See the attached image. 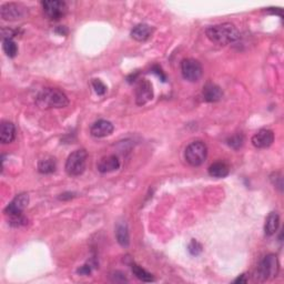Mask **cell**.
I'll return each instance as SVG.
<instances>
[{"instance_id": "3957f363", "label": "cell", "mask_w": 284, "mask_h": 284, "mask_svg": "<svg viewBox=\"0 0 284 284\" xmlns=\"http://www.w3.org/2000/svg\"><path fill=\"white\" fill-rule=\"evenodd\" d=\"M87 158H88V154H87V151L85 149H79L72 152V154L68 157L64 165L65 172L68 173V176L70 177L81 176L86 170Z\"/></svg>"}, {"instance_id": "484cf974", "label": "cell", "mask_w": 284, "mask_h": 284, "mask_svg": "<svg viewBox=\"0 0 284 284\" xmlns=\"http://www.w3.org/2000/svg\"><path fill=\"white\" fill-rule=\"evenodd\" d=\"M189 252L192 255H199L202 252V246L198 241H195V240H192L189 244Z\"/></svg>"}, {"instance_id": "4fadbf2b", "label": "cell", "mask_w": 284, "mask_h": 284, "mask_svg": "<svg viewBox=\"0 0 284 284\" xmlns=\"http://www.w3.org/2000/svg\"><path fill=\"white\" fill-rule=\"evenodd\" d=\"M98 170L101 173H109L112 171H116L120 168V160L117 156H107L101 158V160L98 162Z\"/></svg>"}, {"instance_id": "9c48e42d", "label": "cell", "mask_w": 284, "mask_h": 284, "mask_svg": "<svg viewBox=\"0 0 284 284\" xmlns=\"http://www.w3.org/2000/svg\"><path fill=\"white\" fill-rule=\"evenodd\" d=\"M152 98H154V90L150 82L146 79L140 80L135 89V102L138 106H143L152 100Z\"/></svg>"}, {"instance_id": "ffe728a7", "label": "cell", "mask_w": 284, "mask_h": 284, "mask_svg": "<svg viewBox=\"0 0 284 284\" xmlns=\"http://www.w3.org/2000/svg\"><path fill=\"white\" fill-rule=\"evenodd\" d=\"M131 270H132V273L135 275V278L139 279L140 281L147 282V283L155 281L154 275H152L150 272H148L147 270L141 268V266L138 264L131 265Z\"/></svg>"}, {"instance_id": "83f0119b", "label": "cell", "mask_w": 284, "mask_h": 284, "mask_svg": "<svg viewBox=\"0 0 284 284\" xmlns=\"http://www.w3.org/2000/svg\"><path fill=\"white\" fill-rule=\"evenodd\" d=\"M247 281H248L247 275L242 274V275H240L238 279L234 280V283H247Z\"/></svg>"}, {"instance_id": "5bb4252c", "label": "cell", "mask_w": 284, "mask_h": 284, "mask_svg": "<svg viewBox=\"0 0 284 284\" xmlns=\"http://www.w3.org/2000/svg\"><path fill=\"white\" fill-rule=\"evenodd\" d=\"M203 99L207 102H217L223 97V91L215 84H207L203 87Z\"/></svg>"}, {"instance_id": "603a6c76", "label": "cell", "mask_w": 284, "mask_h": 284, "mask_svg": "<svg viewBox=\"0 0 284 284\" xmlns=\"http://www.w3.org/2000/svg\"><path fill=\"white\" fill-rule=\"evenodd\" d=\"M228 141V145L233 148V149H239V148H241L243 146V141H244V138L242 134H234V135H231V137L226 140Z\"/></svg>"}, {"instance_id": "52a82bcc", "label": "cell", "mask_w": 284, "mask_h": 284, "mask_svg": "<svg viewBox=\"0 0 284 284\" xmlns=\"http://www.w3.org/2000/svg\"><path fill=\"white\" fill-rule=\"evenodd\" d=\"M43 11L46 16L51 20H59L67 14V3L59 0H47L42 2Z\"/></svg>"}, {"instance_id": "e0dca14e", "label": "cell", "mask_w": 284, "mask_h": 284, "mask_svg": "<svg viewBox=\"0 0 284 284\" xmlns=\"http://www.w3.org/2000/svg\"><path fill=\"white\" fill-rule=\"evenodd\" d=\"M116 238L118 243L120 244L121 247L126 248L129 247L130 244V235H129V230L128 225L125 221L118 222L116 226Z\"/></svg>"}, {"instance_id": "ba28073f", "label": "cell", "mask_w": 284, "mask_h": 284, "mask_svg": "<svg viewBox=\"0 0 284 284\" xmlns=\"http://www.w3.org/2000/svg\"><path fill=\"white\" fill-rule=\"evenodd\" d=\"M0 14H1V18L3 20L7 21H15L23 19L24 17L28 14L27 8L25 6L20 5V3H15V2H9L2 5L1 10H0Z\"/></svg>"}, {"instance_id": "d4e9b609", "label": "cell", "mask_w": 284, "mask_h": 284, "mask_svg": "<svg viewBox=\"0 0 284 284\" xmlns=\"http://www.w3.org/2000/svg\"><path fill=\"white\" fill-rule=\"evenodd\" d=\"M93 87H94V89L95 91V94L99 95H102L106 94V91H107V87L104 86L103 82L101 80H99V79H94L93 82Z\"/></svg>"}, {"instance_id": "5b68a950", "label": "cell", "mask_w": 284, "mask_h": 284, "mask_svg": "<svg viewBox=\"0 0 284 284\" xmlns=\"http://www.w3.org/2000/svg\"><path fill=\"white\" fill-rule=\"evenodd\" d=\"M279 260L278 256L275 254H269L264 256V259L261 261V263L259 265V269H257V274H259V278L262 281H265V280L274 279L279 273Z\"/></svg>"}, {"instance_id": "4316f807", "label": "cell", "mask_w": 284, "mask_h": 284, "mask_svg": "<svg viewBox=\"0 0 284 284\" xmlns=\"http://www.w3.org/2000/svg\"><path fill=\"white\" fill-rule=\"evenodd\" d=\"M78 273L79 274H82V275H88L91 273V268H90V265H84V266H81V268L78 270Z\"/></svg>"}, {"instance_id": "2e32d148", "label": "cell", "mask_w": 284, "mask_h": 284, "mask_svg": "<svg viewBox=\"0 0 284 284\" xmlns=\"http://www.w3.org/2000/svg\"><path fill=\"white\" fill-rule=\"evenodd\" d=\"M152 32H154V28L150 27L149 25L140 24L132 29L131 37L137 41H146L151 37Z\"/></svg>"}, {"instance_id": "9a60e30c", "label": "cell", "mask_w": 284, "mask_h": 284, "mask_svg": "<svg viewBox=\"0 0 284 284\" xmlns=\"http://www.w3.org/2000/svg\"><path fill=\"white\" fill-rule=\"evenodd\" d=\"M16 138L15 125L10 121H2L0 126V141L3 145L11 143Z\"/></svg>"}, {"instance_id": "277c9868", "label": "cell", "mask_w": 284, "mask_h": 284, "mask_svg": "<svg viewBox=\"0 0 284 284\" xmlns=\"http://www.w3.org/2000/svg\"><path fill=\"white\" fill-rule=\"evenodd\" d=\"M208 156V148L207 145L202 141H194L191 142L187 147L185 157L187 162L191 164L192 167H199L202 164Z\"/></svg>"}, {"instance_id": "f546056e", "label": "cell", "mask_w": 284, "mask_h": 284, "mask_svg": "<svg viewBox=\"0 0 284 284\" xmlns=\"http://www.w3.org/2000/svg\"><path fill=\"white\" fill-rule=\"evenodd\" d=\"M268 11H272V14L282 16V9H280V8H269Z\"/></svg>"}, {"instance_id": "f1b7e54d", "label": "cell", "mask_w": 284, "mask_h": 284, "mask_svg": "<svg viewBox=\"0 0 284 284\" xmlns=\"http://www.w3.org/2000/svg\"><path fill=\"white\" fill-rule=\"evenodd\" d=\"M73 198V193H70V192H68V193H63V194H60L59 196V200H69V199H72Z\"/></svg>"}, {"instance_id": "44dd1931", "label": "cell", "mask_w": 284, "mask_h": 284, "mask_svg": "<svg viewBox=\"0 0 284 284\" xmlns=\"http://www.w3.org/2000/svg\"><path fill=\"white\" fill-rule=\"evenodd\" d=\"M57 164L54 158H46L40 160L38 164V171L42 174H50L56 171Z\"/></svg>"}, {"instance_id": "6da1fadb", "label": "cell", "mask_w": 284, "mask_h": 284, "mask_svg": "<svg viewBox=\"0 0 284 284\" xmlns=\"http://www.w3.org/2000/svg\"><path fill=\"white\" fill-rule=\"evenodd\" d=\"M205 34L210 41L220 46H226L240 39V32L233 24L224 23L207 28Z\"/></svg>"}, {"instance_id": "30bf717a", "label": "cell", "mask_w": 284, "mask_h": 284, "mask_svg": "<svg viewBox=\"0 0 284 284\" xmlns=\"http://www.w3.org/2000/svg\"><path fill=\"white\" fill-rule=\"evenodd\" d=\"M29 203V195L27 193H20L7 205L5 209V213L8 217L23 215L24 210L27 208Z\"/></svg>"}, {"instance_id": "ac0fdd59", "label": "cell", "mask_w": 284, "mask_h": 284, "mask_svg": "<svg viewBox=\"0 0 284 284\" xmlns=\"http://www.w3.org/2000/svg\"><path fill=\"white\" fill-rule=\"evenodd\" d=\"M280 225V216L277 212H271L265 220L264 224V232L265 235L271 237V235L275 234Z\"/></svg>"}, {"instance_id": "cb8c5ba5", "label": "cell", "mask_w": 284, "mask_h": 284, "mask_svg": "<svg viewBox=\"0 0 284 284\" xmlns=\"http://www.w3.org/2000/svg\"><path fill=\"white\" fill-rule=\"evenodd\" d=\"M9 223L10 225L15 226V228H19V226L27 224V219H26V217L24 215L12 216L9 217Z\"/></svg>"}, {"instance_id": "7402d4cb", "label": "cell", "mask_w": 284, "mask_h": 284, "mask_svg": "<svg viewBox=\"0 0 284 284\" xmlns=\"http://www.w3.org/2000/svg\"><path fill=\"white\" fill-rule=\"evenodd\" d=\"M3 51H5V54L10 57V58H14L16 57V55L18 54V47H17L16 42L12 40V39H3Z\"/></svg>"}, {"instance_id": "7a4b0ae2", "label": "cell", "mask_w": 284, "mask_h": 284, "mask_svg": "<svg viewBox=\"0 0 284 284\" xmlns=\"http://www.w3.org/2000/svg\"><path fill=\"white\" fill-rule=\"evenodd\" d=\"M37 104L40 108H64L69 104V99L64 93L56 88L43 89L37 97Z\"/></svg>"}, {"instance_id": "7c38bea8", "label": "cell", "mask_w": 284, "mask_h": 284, "mask_svg": "<svg viewBox=\"0 0 284 284\" xmlns=\"http://www.w3.org/2000/svg\"><path fill=\"white\" fill-rule=\"evenodd\" d=\"M113 130H115V126H113L110 121L98 120L91 126L90 133L95 138H104L110 135L113 132Z\"/></svg>"}, {"instance_id": "d6986e66", "label": "cell", "mask_w": 284, "mask_h": 284, "mask_svg": "<svg viewBox=\"0 0 284 284\" xmlns=\"http://www.w3.org/2000/svg\"><path fill=\"white\" fill-rule=\"evenodd\" d=\"M229 165L224 162H216L210 165L209 174L213 178H225L229 176Z\"/></svg>"}, {"instance_id": "8fae6325", "label": "cell", "mask_w": 284, "mask_h": 284, "mask_svg": "<svg viewBox=\"0 0 284 284\" xmlns=\"http://www.w3.org/2000/svg\"><path fill=\"white\" fill-rule=\"evenodd\" d=\"M274 141L273 131L269 129H261L252 137V145L257 149H266Z\"/></svg>"}, {"instance_id": "8992f818", "label": "cell", "mask_w": 284, "mask_h": 284, "mask_svg": "<svg viewBox=\"0 0 284 284\" xmlns=\"http://www.w3.org/2000/svg\"><path fill=\"white\" fill-rule=\"evenodd\" d=\"M181 72L182 76L186 80L195 82L198 81L201 77H202L203 69L202 65L195 59H183L181 63Z\"/></svg>"}]
</instances>
